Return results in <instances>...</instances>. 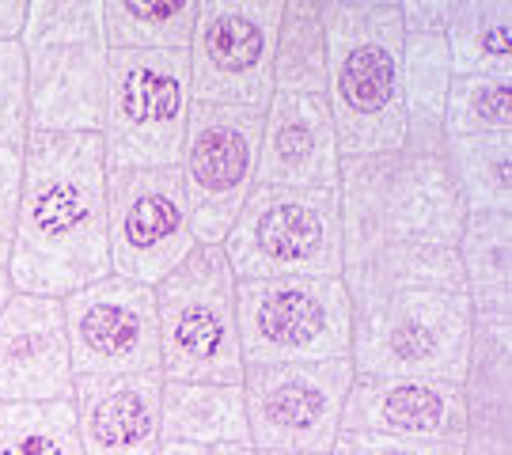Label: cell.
Wrapping results in <instances>:
<instances>
[{
  "instance_id": "6da1fadb",
  "label": "cell",
  "mask_w": 512,
  "mask_h": 455,
  "mask_svg": "<svg viewBox=\"0 0 512 455\" xmlns=\"http://www.w3.org/2000/svg\"><path fill=\"white\" fill-rule=\"evenodd\" d=\"M8 251L16 292L69 296L110 273L107 160L99 133H27Z\"/></svg>"
},
{
  "instance_id": "7a4b0ae2",
  "label": "cell",
  "mask_w": 512,
  "mask_h": 455,
  "mask_svg": "<svg viewBox=\"0 0 512 455\" xmlns=\"http://www.w3.org/2000/svg\"><path fill=\"white\" fill-rule=\"evenodd\" d=\"M327 35V107L346 156L399 152L403 16L399 0H319Z\"/></svg>"
},
{
  "instance_id": "3957f363",
  "label": "cell",
  "mask_w": 512,
  "mask_h": 455,
  "mask_svg": "<svg viewBox=\"0 0 512 455\" xmlns=\"http://www.w3.org/2000/svg\"><path fill=\"white\" fill-rule=\"evenodd\" d=\"M31 133H99L107 107L103 0H27L19 31Z\"/></svg>"
},
{
  "instance_id": "277c9868",
  "label": "cell",
  "mask_w": 512,
  "mask_h": 455,
  "mask_svg": "<svg viewBox=\"0 0 512 455\" xmlns=\"http://www.w3.org/2000/svg\"><path fill=\"white\" fill-rule=\"evenodd\" d=\"M471 323L463 292L395 289L353 300V376L463 383Z\"/></svg>"
},
{
  "instance_id": "5b68a950",
  "label": "cell",
  "mask_w": 512,
  "mask_h": 455,
  "mask_svg": "<svg viewBox=\"0 0 512 455\" xmlns=\"http://www.w3.org/2000/svg\"><path fill=\"white\" fill-rule=\"evenodd\" d=\"M236 285L224 251L213 243H198L152 289L164 380H243Z\"/></svg>"
},
{
  "instance_id": "8992f818",
  "label": "cell",
  "mask_w": 512,
  "mask_h": 455,
  "mask_svg": "<svg viewBox=\"0 0 512 455\" xmlns=\"http://www.w3.org/2000/svg\"><path fill=\"white\" fill-rule=\"evenodd\" d=\"M220 251L236 281L342 277L338 190L255 186Z\"/></svg>"
},
{
  "instance_id": "52a82bcc",
  "label": "cell",
  "mask_w": 512,
  "mask_h": 455,
  "mask_svg": "<svg viewBox=\"0 0 512 455\" xmlns=\"http://www.w3.org/2000/svg\"><path fill=\"white\" fill-rule=\"evenodd\" d=\"M190 65L186 54L107 57V107H103V160L107 171L126 167H179L190 122Z\"/></svg>"
},
{
  "instance_id": "ba28073f",
  "label": "cell",
  "mask_w": 512,
  "mask_h": 455,
  "mask_svg": "<svg viewBox=\"0 0 512 455\" xmlns=\"http://www.w3.org/2000/svg\"><path fill=\"white\" fill-rule=\"evenodd\" d=\"M236 319L247 364L346 361L353 304L342 277H274L239 281Z\"/></svg>"
},
{
  "instance_id": "9c48e42d",
  "label": "cell",
  "mask_w": 512,
  "mask_h": 455,
  "mask_svg": "<svg viewBox=\"0 0 512 455\" xmlns=\"http://www.w3.org/2000/svg\"><path fill=\"white\" fill-rule=\"evenodd\" d=\"M281 8L285 0H198V23L186 46L194 103L270 107Z\"/></svg>"
},
{
  "instance_id": "30bf717a",
  "label": "cell",
  "mask_w": 512,
  "mask_h": 455,
  "mask_svg": "<svg viewBox=\"0 0 512 455\" xmlns=\"http://www.w3.org/2000/svg\"><path fill=\"white\" fill-rule=\"evenodd\" d=\"M353 364H247L243 368V402L255 452H304L330 455L342 433Z\"/></svg>"
},
{
  "instance_id": "8fae6325",
  "label": "cell",
  "mask_w": 512,
  "mask_h": 455,
  "mask_svg": "<svg viewBox=\"0 0 512 455\" xmlns=\"http://www.w3.org/2000/svg\"><path fill=\"white\" fill-rule=\"evenodd\" d=\"M258 137H262V110L209 107V103L190 107L179 175L198 243L220 247L232 232L243 201L255 190Z\"/></svg>"
},
{
  "instance_id": "7c38bea8",
  "label": "cell",
  "mask_w": 512,
  "mask_h": 455,
  "mask_svg": "<svg viewBox=\"0 0 512 455\" xmlns=\"http://www.w3.org/2000/svg\"><path fill=\"white\" fill-rule=\"evenodd\" d=\"M110 273L156 289L194 247L179 167L107 171Z\"/></svg>"
},
{
  "instance_id": "4fadbf2b",
  "label": "cell",
  "mask_w": 512,
  "mask_h": 455,
  "mask_svg": "<svg viewBox=\"0 0 512 455\" xmlns=\"http://www.w3.org/2000/svg\"><path fill=\"white\" fill-rule=\"evenodd\" d=\"M73 376H160L156 292L107 273L61 296Z\"/></svg>"
},
{
  "instance_id": "5bb4252c",
  "label": "cell",
  "mask_w": 512,
  "mask_h": 455,
  "mask_svg": "<svg viewBox=\"0 0 512 455\" xmlns=\"http://www.w3.org/2000/svg\"><path fill=\"white\" fill-rule=\"evenodd\" d=\"M73 383L61 300L12 292L0 311V402H65Z\"/></svg>"
},
{
  "instance_id": "9a60e30c",
  "label": "cell",
  "mask_w": 512,
  "mask_h": 455,
  "mask_svg": "<svg viewBox=\"0 0 512 455\" xmlns=\"http://www.w3.org/2000/svg\"><path fill=\"white\" fill-rule=\"evenodd\" d=\"M342 152L327 95H274L262 110L255 186L338 190Z\"/></svg>"
},
{
  "instance_id": "2e32d148",
  "label": "cell",
  "mask_w": 512,
  "mask_h": 455,
  "mask_svg": "<svg viewBox=\"0 0 512 455\" xmlns=\"http://www.w3.org/2000/svg\"><path fill=\"white\" fill-rule=\"evenodd\" d=\"M342 433L463 444L467 399L459 383L353 376L342 406Z\"/></svg>"
},
{
  "instance_id": "e0dca14e",
  "label": "cell",
  "mask_w": 512,
  "mask_h": 455,
  "mask_svg": "<svg viewBox=\"0 0 512 455\" xmlns=\"http://www.w3.org/2000/svg\"><path fill=\"white\" fill-rule=\"evenodd\" d=\"M164 376H76L73 414L84 455H156Z\"/></svg>"
},
{
  "instance_id": "ac0fdd59",
  "label": "cell",
  "mask_w": 512,
  "mask_h": 455,
  "mask_svg": "<svg viewBox=\"0 0 512 455\" xmlns=\"http://www.w3.org/2000/svg\"><path fill=\"white\" fill-rule=\"evenodd\" d=\"M467 209L444 167L440 148H399L387 160L384 228L387 243L456 247Z\"/></svg>"
},
{
  "instance_id": "d6986e66",
  "label": "cell",
  "mask_w": 512,
  "mask_h": 455,
  "mask_svg": "<svg viewBox=\"0 0 512 455\" xmlns=\"http://www.w3.org/2000/svg\"><path fill=\"white\" fill-rule=\"evenodd\" d=\"M164 440L251 444L247 402L239 383L164 380Z\"/></svg>"
},
{
  "instance_id": "ffe728a7",
  "label": "cell",
  "mask_w": 512,
  "mask_h": 455,
  "mask_svg": "<svg viewBox=\"0 0 512 455\" xmlns=\"http://www.w3.org/2000/svg\"><path fill=\"white\" fill-rule=\"evenodd\" d=\"M452 88L444 31H403V129L406 148H440V122Z\"/></svg>"
},
{
  "instance_id": "44dd1931",
  "label": "cell",
  "mask_w": 512,
  "mask_h": 455,
  "mask_svg": "<svg viewBox=\"0 0 512 455\" xmlns=\"http://www.w3.org/2000/svg\"><path fill=\"white\" fill-rule=\"evenodd\" d=\"M444 46L452 76L512 80V4L509 0H448Z\"/></svg>"
},
{
  "instance_id": "7402d4cb",
  "label": "cell",
  "mask_w": 512,
  "mask_h": 455,
  "mask_svg": "<svg viewBox=\"0 0 512 455\" xmlns=\"http://www.w3.org/2000/svg\"><path fill=\"white\" fill-rule=\"evenodd\" d=\"M463 292L475 315H512V217L471 213L456 243Z\"/></svg>"
},
{
  "instance_id": "603a6c76",
  "label": "cell",
  "mask_w": 512,
  "mask_h": 455,
  "mask_svg": "<svg viewBox=\"0 0 512 455\" xmlns=\"http://www.w3.org/2000/svg\"><path fill=\"white\" fill-rule=\"evenodd\" d=\"M342 285L353 300L395 289H440L463 292L456 247H429V243H387L372 258L342 270ZM467 296V292H463Z\"/></svg>"
},
{
  "instance_id": "cb8c5ba5",
  "label": "cell",
  "mask_w": 512,
  "mask_h": 455,
  "mask_svg": "<svg viewBox=\"0 0 512 455\" xmlns=\"http://www.w3.org/2000/svg\"><path fill=\"white\" fill-rule=\"evenodd\" d=\"M198 23V0H103L107 50L186 54Z\"/></svg>"
},
{
  "instance_id": "d4e9b609",
  "label": "cell",
  "mask_w": 512,
  "mask_h": 455,
  "mask_svg": "<svg viewBox=\"0 0 512 455\" xmlns=\"http://www.w3.org/2000/svg\"><path fill=\"white\" fill-rule=\"evenodd\" d=\"M444 167L456 182V194L471 213L512 217V133L452 137L440 145Z\"/></svg>"
},
{
  "instance_id": "484cf974",
  "label": "cell",
  "mask_w": 512,
  "mask_h": 455,
  "mask_svg": "<svg viewBox=\"0 0 512 455\" xmlns=\"http://www.w3.org/2000/svg\"><path fill=\"white\" fill-rule=\"evenodd\" d=\"M274 95H327V35L319 0H285L281 8Z\"/></svg>"
},
{
  "instance_id": "4316f807",
  "label": "cell",
  "mask_w": 512,
  "mask_h": 455,
  "mask_svg": "<svg viewBox=\"0 0 512 455\" xmlns=\"http://www.w3.org/2000/svg\"><path fill=\"white\" fill-rule=\"evenodd\" d=\"M459 387L467 410H512V315H475Z\"/></svg>"
},
{
  "instance_id": "83f0119b",
  "label": "cell",
  "mask_w": 512,
  "mask_h": 455,
  "mask_svg": "<svg viewBox=\"0 0 512 455\" xmlns=\"http://www.w3.org/2000/svg\"><path fill=\"white\" fill-rule=\"evenodd\" d=\"M0 455H84L73 399L0 402Z\"/></svg>"
},
{
  "instance_id": "f1b7e54d",
  "label": "cell",
  "mask_w": 512,
  "mask_h": 455,
  "mask_svg": "<svg viewBox=\"0 0 512 455\" xmlns=\"http://www.w3.org/2000/svg\"><path fill=\"white\" fill-rule=\"evenodd\" d=\"M512 133V80L494 76H452L440 137H486Z\"/></svg>"
},
{
  "instance_id": "f546056e",
  "label": "cell",
  "mask_w": 512,
  "mask_h": 455,
  "mask_svg": "<svg viewBox=\"0 0 512 455\" xmlns=\"http://www.w3.org/2000/svg\"><path fill=\"white\" fill-rule=\"evenodd\" d=\"M27 133V69L16 38L0 42V148H23Z\"/></svg>"
},
{
  "instance_id": "4dcf8cb0",
  "label": "cell",
  "mask_w": 512,
  "mask_h": 455,
  "mask_svg": "<svg viewBox=\"0 0 512 455\" xmlns=\"http://www.w3.org/2000/svg\"><path fill=\"white\" fill-rule=\"evenodd\" d=\"M330 455H459V444L376 437V433H338Z\"/></svg>"
},
{
  "instance_id": "1f68e13d",
  "label": "cell",
  "mask_w": 512,
  "mask_h": 455,
  "mask_svg": "<svg viewBox=\"0 0 512 455\" xmlns=\"http://www.w3.org/2000/svg\"><path fill=\"white\" fill-rule=\"evenodd\" d=\"M509 414L501 410H467V433L459 455H509Z\"/></svg>"
},
{
  "instance_id": "d6a6232c",
  "label": "cell",
  "mask_w": 512,
  "mask_h": 455,
  "mask_svg": "<svg viewBox=\"0 0 512 455\" xmlns=\"http://www.w3.org/2000/svg\"><path fill=\"white\" fill-rule=\"evenodd\" d=\"M19 148H0V270L8 266L12 251V224H16L19 198Z\"/></svg>"
},
{
  "instance_id": "836d02e7",
  "label": "cell",
  "mask_w": 512,
  "mask_h": 455,
  "mask_svg": "<svg viewBox=\"0 0 512 455\" xmlns=\"http://www.w3.org/2000/svg\"><path fill=\"white\" fill-rule=\"evenodd\" d=\"M156 455H255L251 444H194V440H160Z\"/></svg>"
},
{
  "instance_id": "e575fe53",
  "label": "cell",
  "mask_w": 512,
  "mask_h": 455,
  "mask_svg": "<svg viewBox=\"0 0 512 455\" xmlns=\"http://www.w3.org/2000/svg\"><path fill=\"white\" fill-rule=\"evenodd\" d=\"M27 19V0H0V42H16Z\"/></svg>"
},
{
  "instance_id": "d590c367",
  "label": "cell",
  "mask_w": 512,
  "mask_h": 455,
  "mask_svg": "<svg viewBox=\"0 0 512 455\" xmlns=\"http://www.w3.org/2000/svg\"><path fill=\"white\" fill-rule=\"evenodd\" d=\"M12 281H8V270H0V311H4V304H8V296H12Z\"/></svg>"
},
{
  "instance_id": "8d00e7d4",
  "label": "cell",
  "mask_w": 512,
  "mask_h": 455,
  "mask_svg": "<svg viewBox=\"0 0 512 455\" xmlns=\"http://www.w3.org/2000/svg\"><path fill=\"white\" fill-rule=\"evenodd\" d=\"M255 455H304V452H255Z\"/></svg>"
}]
</instances>
